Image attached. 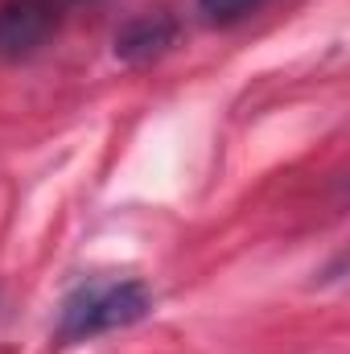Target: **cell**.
<instances>
[{
    "label": "cell",
    "mask_w": 350,
    "mask_h": 354,
    "mask_svg": "<svg viewBox=\"0 0 350 354\" xmlns=\"http://www.w3.org/2000/svg\"><path fill=\"white\" fill-rule=\"evenodd\" d=\"M58 33L54 0H4L0 4V62H29Z\"/></svg>",
    "instance_id": "cell-2"
},
{
    "label": "cell",
    "mask_w": 350,
    "mask_h": 354,
    "mask_svg": "<svg viewBox=\"0 0 350 354\" xmlns=\"http://www.w3.org/2000/svg\"><path fill=\"white\" fill-rule=\"evenodd\" d=\"M153 309V288L140 276H91L66 292L58 309L54 338L58 342H91L111 330H128Z\"/></svg>",
    "instance_id": "cell-1"
},
{
    "label": "cell",
    "mask_w": 350,
    "mask_h": 354,
    "mask_svg": "<svg viewBox=\"0 0 350 354\" xmlns=\"http://www.w3.org/2000/svg\"><path fill=\"white\" fill-rule=\"evenodd\" d=\"M0 354H8V351H0Z\"/></svg>",
    "instance_id": "cell-5"
},
{
    "label": "cell",
    "mask_w": 350,
    "mask_h": 354,
    "mask_svg": "<svg viewBox=\"0 0 350 354\" xmlns=\"http://www.w3.org/2000/svg\"><path fill=\"white\" fill-rule=\"evenodd\" d=\"M177 25L174 12L165 8H149V12H136L132 21H124V29L116 33V58L128 62V66H149L157 62L161 54H169L177 46Z\"/></svg>",
    "instance_id": "cell-3"
},
{
    "label": "cell",
    "mask_w": 350,
    "mask_h": 354,
    "mask_svg": "<svg viewBox=\"0 0 350 354\" xmlns=\"http://www.w3.org/2000/svg\"><path fill=\"white\" fill-rule=\"evenodd\" d=\"M268 0H198V12L206 25H235L243 17H252Z\"/></svg>",
    "instance_id": "cell-4"
}]
</instances>
